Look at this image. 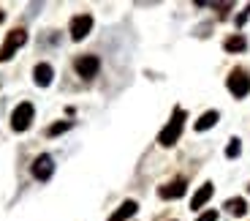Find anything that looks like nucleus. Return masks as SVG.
Here are the masks:
<instances>
[{
  "instance_id": "7ed1b4c3",
  "label": "nucleus",
  "mask_w": 250,
  "mask_h": 221,
  "mask_svg": "<svg viewBox=\"0 0 250 221\" xmlns=\"http://www.w3.org/2000/svg\"><path fill=\"white\" fill-rule=\"evenodd\" d=\"M226 85H229L234 98H245V96L250 93V74L245 69H234L231 74H229V79H226Z\"/></svg>"
},
{
  "instance_id": "9d476101",
  "label": "nucleus",
  "mask_w": 250,
  "mask_h": 221,
  "mask_svg": "<svg viewBox=\"0 0 250 221\" xmlns=\"http://www.w3.org/2000/svg\"><path fill=\"white\" fill-rule=\"evenodd\" d=\"M212 194H215L212 183H204V186H201V189L193 194V199H190V208H193V210H201L207 202H209V199H212Z\"/></svg>"
},
{
  "instance_id": "f257e3e1",
  "label": "nucleus",
  "mask_w": 250,
  "mask_h": 221,
  "mask_svg": "<svg viewBox=\"0 0 250 221\" xmlns=\"http://www.w3.org/2000/svg\"><path fill=\"white\" fill-rule=\"evenodd\" d=\"M185 109L182 107H177L174 112H171V120L166 123V128H163L161 134H158V145L161 147H171V145H177V139L182 137V126H185Z\"/></svg>"
},
{
  "instance_id": "39448f33",
  "label": "nucleus",
  "mask_w": 250,
  "mask_h": 221,
  "mask_svg": "<svg viewBox=\"0 0 250 221\" xmlns=\"http://www.w3.org/2000/svg\"><path fill=\"white\" fill-rule=\"evenodd\" d=\"M74 69H76V74H79L82 79H93V76L98 74V69H101V60L95 55H82V57L74 60Z\"/></svg>"
},
{
  "instance_id": "2eb2a0df",
  "label": "nucleus",
  "mask_w": 250,
  "mask_h": 221,
  "mask_svg": "<svg viewBox=\"0 0 250 221\" xmlns=\"http://www.w3.org/2000/svg\"><path fill=\"white\" fill-rule=\"evenodd\" d=\"M71 126H74L71 120H60V123H52V126L46 128V137H57V134H65Z\"/></svg>"
},
{
  "instance_id": "a211bd4d",
  "label": "nucleus",
  "mask_w": 250,
  "mask_h": 221,
  "mask_svg": "<svg viewBox=\"0 0 250 221\" xmlns=\"http://www.w3.org/2000/svg\"><path fill=\"white\" fill-rule=\"evenodd\" d=\"M3 19H6V14H3V11H0V22H3Z\"/></svg>"
},
{
  "instance_id": "0eeeda50",
  "label": "nucleus",
  "mask_w": 250,
  "mask_h": 221,
  "mask_svg": "<svg viewBox=\"0 0 250 221\" xmlns=\"http://www.w3.org/2000/svg\"><path fill=\"white\" fill-rule=\"evenodd\" d=\"M90 30H93V17L90 14H79V17L71 19V38L74 41H84Z\"/></svg>"
},
{
  "instance_id": "f03ea898",
  "label": "nucleus",
  "mask_w": 250,
  "mask_h": 221,
  "mask_svg": "<svg viewBox=\"0 0 250 221\" xmlns=\"http://www.w3.org/2000/svg\"><path fill=\"white\" fill-rule=\"evenodd\" d=\"M25 41H27V33L22 30V27H14V30L6 36L3 47H0V63H6V60H11V57H14V52H17L19 47H25Z\"/></svg>"
},
{
  "instance_id": "4468645a",
  "label": "nucleus",
  "mask_w": 250,
  "mask_h": 221,
  "mask_svg": "<svg viewBox=\"0 0 250 221\" xmlns=\"http://www.w3.org/2000/svg\"><path fill=\"white\" fill-rule=\"evenodd\" d=\"M223 47H226L229 52H245V49H248V41H245V36H239V33H237V36L226 38Z\"/></svg>"
},
{
  "instance_id": "423d86ee",
  "label": "nucleus",
  "mask_w": 250,
  "mask_h": 221,
  "mask_svg": "<svg viewBox=\"0 0 250 221\" xmlns=\"http://www.w3.org/2000/svg\"><path fill=\"white\" fill-rule=\"evenodd\" d=\"M30 172H33V177H36V180H49L52 172H55V161H52L49 153H41V156L33 161Z\"/></svg>"
},
{
  "instance_id": "ddd939ff",
  "label": "nucleus",
  "mask_w": 250,
  "mask_h": 221,
  "mask_svg": "<svg viewBox=\"0 0 250 221\" xmlns=\"http://www.w3.org/2000/svg\"><path fill=\"white\" fill-rule=\"evenodd\" d=\"M226 208H229V213H231V216H245V213H248V202H245L242 196L229 199V202H226Z\"/></svg>"
},
{
  "instance_id": "1a4fd4ad",
  "label": "nucleus",
  "mask_w": 250,
  "mask_h": 221,
  "mask_svg": "<svg viewBox=\"0 0 250 221\" xmlns=\"http://www.w3.org/2000/svg\"><path fill=\"white\" fill-rule=\"evenodd\" d=\"M33 79H36L38 88H49L52 79H55V69H52L49 63H38L36 69H33Z\"/></svg>"
},
{
  "instance_id": "6e6552de",
  "label": "nucleus",
  "mask_w": 250,
  "mask_h": 221,
  "mask_svg": "<svg viewBox=\"0 0 250 221\" xmlns=\"http://www.w3.org/2000/svg\"><path fill=\"white\" fill-rule=\"evenodd\" d=\"M185 189H188L185 177H174L171 183H166V186L158 189V196H161V199H180V196L185 194Z\"/></svg>"
},
{
  "instance_id": "f3484780",
  "label": "nucleus",
  "mask_w": 250,
  "mask_h": 221,
  "mask_svg": "<svg viewBox=\"0 0 250 221\" xmlns=\"http://www.w3.org/2000/svg\"><path fill=\"white\" fill-rule=\"evenodd\" d=\"M196 221H218V210H207V213H201Z\"/></svg>"
},
{
  "instance_id": "dca6fc26",
  "label": "nucleus",
  "mask_w": 250,
  "mask_h": 221,
  "mask_svg": "<svg viewBox=\"0 0 250 221\" xmlns=\"http://www.w3.org/2000/svg\"><path fill=\"white\" fill-rule=\"evenodd\" d=\"M239 153H242V142H239L237 137L229 139V147H226V158H237Z\"/></svg>"
},
{
  "instance_id": "20e7f679",
  "label": "nucleus",
  "mask_w": 250,
  "mask_h": 221,
  "mask_svg": "<svg viewBox=\"0 0 250 221\" xmlns=\"http://www.w3.org/2000/svg\"><path fill=\"white\" fill-rule=\"evenodd\" d=\"M33 115H36V109H33L30 101L17 104L14 112H11V128H14V131H27L30 123H33Z\"/></svg>"
},
{
  "instance_id": "9b49d317",
  "label": "nucleus",
  "mask_w": 250,
  "mask_h": 221,
  "mask_svg": "<svg viewBox=\"0 0 250 221\" xmlns=\"http://www.w3.org/2000/svg\"><path fill=\"white\" fill-rule=\"evenodd\" d=\"M136 210H139V205L133 202V199H125V202L120 205L112 216H109V221H128L131 216H136Z\"/></svg>"
},
{
  "instance_id": "6ab92c4d",
  "label": "nucleus",
  "mask_w": 250,
  "mask_h": 221,
  "mask_svg": "<svg viewBox=\"0 0 250 221\" xmlns=\"http://www.w3.org/2000/svg\"><path fill=\"white\" fill-rule=\"evenodd\" d=\"M248 191H250V186H248Z\"/></svg>"
},
{
  "instance_id": "f8f14e48",
  "label": "nucleus",
  "mask_w": 250,
  "mask_h": 221,
  "mask_svg": "<svg viewBox=\"0 0 250 221\" xmlns=\"http://www.w3.org/2000/svg\"><path fill=\"white\" fill-rule=\"evenodd\" d=\"M218 120H220V115L215 112V109H209V112H204L199 120H196V131H209Z\"/></svg>"
}]
</instances>
